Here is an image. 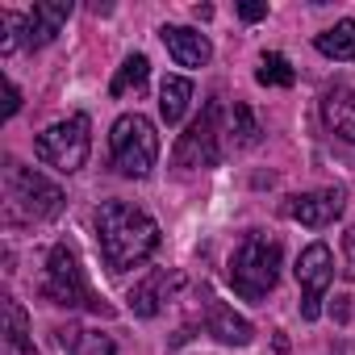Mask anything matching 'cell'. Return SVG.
Returning a JSON list of instances; mask_svg holds the SVG:
<instances>
[{
	"label": "cell",
	"instance_id": "cell-1",
	"mask_svg": "<svg viewBox=\"0 0 355 355\" xmlns=\"http://www.w3.org/2000/svg\"><path fill=\"white\" fill-rule=\"evenodd\" d=\"M92 222H96V247L109 272H130L159 251V222L130 201H105Z\"/></svg>",
	"mask_w": 355,
	"mask_h": 355
},
{
	"label": "cell",
	"instance_id": "cell-2",
	"mask_svg": "<svg viewBox=\"0 0 355 355\" xmlns=\"http://www.w3.org/2000/svg\"><path fill=\"white\" fill-rule=\"evenodd\" d=\"M42 297L59 309H88L96 318H113V305L88 284L76 251L67 243H55L51 255H46V280H42Z\"/></svg>",
	"mask_w": 355,
	"mask_h": 355
},
{
	"label": "cell",
	"instance_id": "cell-3",
	"mask_svg": "<svg viewBox=\"0 0 355 355\" xmlns=\"http://www.w3.org/2000/svg\"><path fill=\"white\" fill-rule=\"evenodd\" d=\"M280 280V243L268 234L243 239V247L230 255V284L247 301H263Z\"/></svg>",
	"mask_w": 355,
	"mask_h": 355
},
{
	"label": "cell",
	"instance_id": "cell-4",
	"mask_svg": "<svg viewBox=\"0 0 355 355\" xmlns=\"http://www.w3.org/2000/svg\"><path fill=\"white\" fill-rule=\"evenodd\" d=\"M5 197H9V218H26V222H51L67 205L55 180H46L42 171H30L21 163H9L5 171Z\"/></svg>",
	"mask_w": 355,
	"mask_h": 355
},
{
	"label": "cell",
	"instance_id": "cell-5",
	"mask_svg": "<svg viewBox=\"0 0 355 355\" xmlns=\"http://www.w3.org/2000/svg\"><path fill=\"white\" fill-rule=\"evenodd\" d=\"M109 150H113V167L130 180H146L155 159H159V134L155 121L142 113H121L109 130Z\"/></svg>",
	"mask_w": 355,
	"mask_h": 355
},
{
	"label": "cell",
	"instance_id": "cell-6",
	"mask_svg": "<svg viewBox=\"0 0 355 355\" xmlns=\"http://www.w3.org/2000/svg\"><path fill=\"white\" fill-rule=\"evenodd\" d=\"M92 121L84 117V113H71L67 121H55L51 130H42L38 138H34V155L46 163V167H55V171H63V175H71V171H80L84 163H88V150H92Z\"/></svg>",
	"mask_w": 355,
	"mask_h": 355
},
{
	"label": "cell",
	"instance_id": "cell-7",
	"mask_svg": "<svg viewBox=\"0 0 355 355\" xmlns=\"http://www.w3.org/2000/svg\"><path fill=\"white\" fill-rule=\"evenodd\" d=\"M297 284H301V318L305 322H318L322 318V301H326V288L334 280V255L326 243H309L297 259Z\"/></svg>",
	"mask_w": 355,
	"mask_h": 355
},
{
	"label": "cell",
	"instance_id": "cell-8",
	"mask_svg": "<svg viewBox=\"0 0 355 355\" xmlns=\"http://www.w3.org/2000/svg\"><path fill=\"white\" fill-rule=\"evenodd\" d=\"M222 159V105L209 101L205 113L189 125V134H180L175 142V163L180 167H214Z\"/></svg>",
	"mask_w": 355,
	"mask_h": 355
},
{
	"label": "cell",
	"instance_id": "cell-9",
	"mask_svg": "<svg viewBox=\"0 0 355 355\" xmlns=\"http://www.w3.org/2000/svg\"><path fill=\"white\" fill-rule=\"evenodd\" d=\"M284 214H288L293 222L309 226V230H322V226H330V222L343 214V193H338V189L297 193V197H288V201H284Z\"/></svg>",
	"mask_w": 355,
	"mask_h": 355
},
{
	"label": "cell",
	"instance_id": "cell-10",
	"mask_svg": "<svg viewBox=\"0 0 355 355\" xmlns=\"http://www.w3.org/2000/svg\"><path fill=\"white\" fill-rule=\"evenodd\" d=\"M159 38H163L167 55L180 63V67H205V63L214 59V46H209V38H205L201 30H189V26H163Z\"/></svg>",
	"mask_w": 355,
	"mask_h": 355
},
{
	"label": "cell",
	"instance_id": "cell-11",
	"mask_svg": "<svg viewBox=\"0 0 355 355\" xmlns=\"http://www.w3.org/2000/svg\"><path fill=\"white\" fill-rule=\"evenodd\" d=\"M205 326H209V334L218 338V343H226V347H247L251 338H255V330H251V322L243 318V313H234L226 301H218V297H205Z\"/></svg>",
	"mask_w": 355,
	"mask_h": 355
},
{
	"label": "cell",
	"instance_id": "cell-12",
	"mask_svg": "<svg viewBox=\"0 0 355 355\" xmlns=\"http://www.w3.org/2000/svg\"><path fill=\"white\" fill-rule=\"evenodd\" d=\"M67 17H71V0H46V5H34L26 13V46H46Z\"/></svg>",
	"mask_w": 355,
	"mask_h": 355
},
{
	"label": "cell",
	"instance_id": "cell-13",
	"mask_svg": "<svg viewBox=\"0 0 355 355\" xmlns=\"http://www.w3.org/2000/svg\"><path fill=\"white\" fill-rule=\"evenodd\" d=\"M322 121H326V130L334 134V138H343V142H355V92L351 88H330L326 96H322Z\"/></svg>",
	"mask_w": 355,
	"mask_h": 355
},
{
	"label": "cell",
	"instance_id": "cell-14",
	"mask_svg": "<svg viewBox=\"0 0 355 355\" xmlns=\"http://www.w3.org/2000/svg\"><path fill=\"white\" fill-rule=\"evenodd\" d=\"M189 101H193V80L189 76H167L159 84V117L167 125H180L184 113H189Z\"/></svg>",
	"mask_w": 355,
	"mask_h": 355
},
{
	"label": "cell",
	"instance_id": "cell-15",
	"mask_svg": "<svg viewBox=\"0 0 355 355\" xmlns=\"http://www.w3.org/2000/svg\"><path fill=\"white\" fill-rule=\"evenodd\" d=\"M59 347H67L71 355H113L117 343L101 330H88V326H63L59 330Z\"/></svg>",
	"mask_w": 355,
	"mask_h": 355
},
{
	"label": "cell",
	"instance_id": "cell-16",
	"mask_svg": "<svg viewBox=\"0 0 355 355\" xmlns=\"http://www.w3.org/2000/svg\"><path fill=\"white\" fill-rule=\"evenodd\" d=\"M313 46H318L326 59H343V63H351V59H355V21H338V26L322 30V34L313 38Z\"/></svg>",
	"mask_w": 355,
	"mask_h": 355
},
{
	"label": "cell",
	"instance_id": "cell-17",
	"mask_svg": "<svg viewBox=\"0 0 355 355\" xmlns=\"http://www.w3.org/2000/svg\"><path fill=\"white\" fill-rule=\"evenodd\" d=\"M5 334H9V347L17 355H38V347L30 338V318H26L21 301H13V297H5Z\"/></svg>",
	"mask_w": 355,
	"mask_h": 355
},
{
	"label": "cell",
	"instance_id": "cell-18",
	"mask_svg": "<svg viewBox=\"0 0 355 355\" xmlns=\"http://www.w3.org/2000/svg\"><path fill=\"white\" fill-rule=\"evenodd\" d=\"M163 284H167V272H150L142 284H134V293H130V309H134L138 318H155L159 305L167 301V297H163Z\"/></svg>",
	"mask_w": 355,
	"mask_h": 355
},
{
	"label": "cell",
	"instance_id": "cell-19",
	"mask_svg": "<svg viewBox=\"0 0 355 355\" xmlns=\"http://www.w3.org/2000/svg\"><path fill=\"white\" fill-rule=\"evenodd\" d=\"M255 80H259L263 88H293L297 71H293V63H288L280 51H268V55L259 59V71H255Z\"/></svg>",
	"mask_w": 355,
	"mask_h": 355
},
{
	"label": "cell",
	"instance_id": "cell-20",
	"mask_svg": "<svg viewBox=\"0 0 355 355\" xmlns=\"http://www.w3.org/2000/svg\"><path fill=\"white\" fill-rule=\"evenodd\" d=\"M146 76H150V59H146V55H130V59L117 67V76H113V84H109V96H125L130 88H142Z\"/></svg>",
	"mask_w": 355,
	"mask_h": 355
},
{
	"label": "cell",
	"instance_id": "cell-21",
	"mask_svg": "<svg viewBox=\"0 0 355 355\" xmlns=\"http://www.w3.org/2000/svg\"><path fill=\"white\" fill-rule=\"evenodd\" d=\"M230 138H234V146H255L259 142V121H255V113H251V105H243V101H234V109H230V130H226Z\"/></svg>",
	"mask_w": 355,
	"mask_h": 355
},
{
	"label": "cell",
	"instance_id": "cell-22",
	"mask_svg": "<svg viewBox=\"0 0 355 355\" xmlns=\"http://www.w3.org/2000/svg\"><path fill=\"white\" fill-rule=\"evenodd\" d=\"M17 34H26V17L0 13V55H13L17 51Z\"/></svg>",
	"mask_w": 355,
	"mask_h": 355
},
{
	"label": "cell",
	"instance_id": "cell-23",
	"mask_svg": "<svg viewBox=\"0 0 355 355\" xmlns=\"http://www.w3.org/2000/svg\"><path fill=\"white\" fill-rule=\"evenodd\" d=\"M17 109H21V92L13 80H5V117H17Z\"/></svg>",
	"mask_w": 355,
	"mask_h": 355
},
{
	"label": "cell",
	"instance_id": "cell-24",
	"mask_svg": "<svg viewBox=\"0 0 355 355\" xmlns=\"http://www.w3.org/2000/svg\"><path fill=\"white\" fill-rule=\"evenodd\" d=\"M239 17L243 21H259V17H268V5H251L247 0V5H239Z\"/></svg>",
	"mask_w": 355,
	"mask_h": 355
},
{
	"label": "cell",
	"instance_id": "cell-25",
	"mask_svg": "<svg viewBox=\"0 0 355 355\" xmlns=\"http://www.w3.org/2000/svg\"><path fill=\"white\" fill-rule=\"evenodd\" d=\"M343 251H347V263H351V272H355V226L343 234Z\"/></svg>",
	"mask_w": 355,
	"mask_h": 355
},
{
	"label": "cell",
	"instance_id": "cell-26",
	"mask_svg": "<svg viewBox=\"0 0 355 355\" xmlns=\"http://www.w3.org/2000/svg\"><path fill=\"white\" fill-rule=\"evenodd\" d=\"M193 17H197V21H209V17H214V5H197Z\"/></svg>",
	"mask_w": 355,
	"mask_h": 355
}]
</instances>
